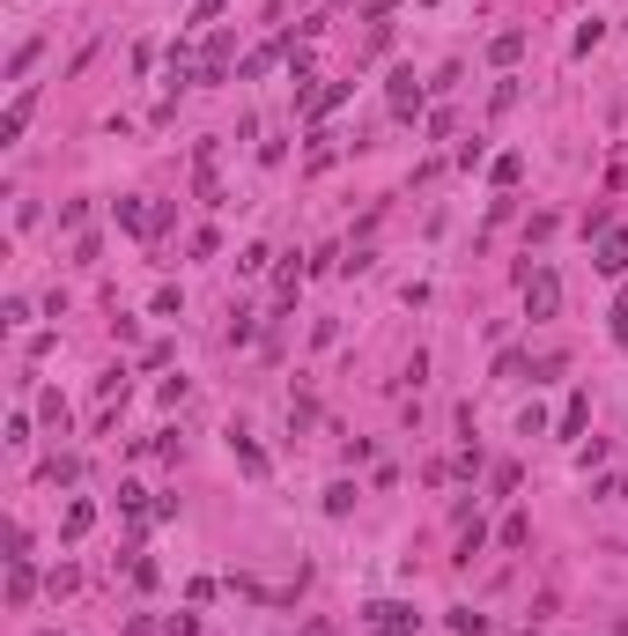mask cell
<instances>
[{
	"label": "cell",
	"instance_id": "6da1fadb",
	"mask_svg": "<svg viewBox=\"0 0 628 636\" xmlns=\"http://www.w3.org/2000/svg\"><path fill=\"white\" fill-rule=\"evenodd\" d=\"M525 311H532V318H555V311H562L555 267H525Z\"/></svg>",
	"mask_w": 628,
	"mask_h": 636
},
{
	"label": "cell",
	"instance_id": "7a4b0ae2",
	"mask_svg": "<svg viewBox=\"0 0 628 636\" xmlns=\"http://www.w3.org/2000/svg\"><path fill=\"white\" fill-rule=\"evenodd\" d=\"M370 629H377V636H407V629H414V607H407V600H377V607H370Z\"/></svg>",
	"mask_w": 628,
	"mask_h": 636
},
{
	"label": "cell",
	"instance_id": "3957f363",
	"mask_svg": "<svg viewBox=\"0 0 628 636\" xmlns=\"http://www.w3.org/2000/svg\"><path fill=\"white\" fill-rule=\"evenodd\" d=\"M193 185H200L207 208H222V185H215V141H200V148H193Z\"/></svg>",
	"mask_w": 628,
	"mask_h": 636
},
{
	"label": "cell",
	"instance_id": "277c9868",
	"mask_svg": "<svg viewBox=\"0 0 628 636\" xmlns=\"http://www.w3.org/2000/svg\"><path fill=\"white\" fill-rule=\"evenodd\" d=\"M37 600V570H30V555H8V607H30Z\"/></svg>",
	"mask_w": 628,
	"mask_h": 636
},
{
	"label": "cell",
	"instance_id": "5b68a950",
	"mask_svg": "<svg viewBox=\"0 0 628 636\" xmlns=\"http://www.w3.org/2000/svg\"><path fill=\"white\" fill-rule=\"evenodd\" d=\"M385 97H392V119H414V111H422V82H414V74H407V67H399V74H392V89H385Z\"/></svg>",
	"mask_w": 628,
	"mask_h": 636
},
{
	"label": "cell",
	"instance_id": "8992f818",
	"mask_svg": "<svg viewBox=\"0 0 628 636\" xmlns=\"http://www.w3.org/2000/svg\"><path fill=\"white\" fill-rule=\"evenodd\" d=\"M30 111H37V89H23V97L8 104V119H0V141H23V126H30Z\"/></svg>",
	"mask_w": 628,
	"mask_h": 636
},
{
	"label": "cell",
	"instance_id": "52a82bcc",
	"mask_svg": "<svg viewBox=\"0 0 628 636\" xmlns=\"http://www.w3.org/2000/svg\"><path fill=\"white\" fill-rule=\"evenodd\" d=\"M599 274H628V230H606V245H599Z\"/></svg>",
	"mask_w": 628,
	"mask_h": 636
},
{
	"label": "cell",
	"instance_id": "ba28073f",
	"mask_svg": "<svg viewBox=\"0 0 628 636\" xmlns=\"http://www.w3.org/2000/svg\"><path fill=\"white\" fill-rule=\"evenodd\" d=\"M89 526H97V503H67V518H60V540H82Z\"/></svg>",
	"mask_w": 628,
	"mask_h": 636
},
{
	"label": "cell",
	"instance_id": "9c48e42d",
	"mask_svg": "<svg viewBox=\"0 0 628 636\" xmlns=\"http://www.w3.org/2000/svg\"><path fill=\"white\" fill-rule=\"evenodd\" d=\"M37 52H45V37H23V45L8 52V82H23V74L37 67Z\"/></svg>",
	"mask_w": 628,
	"mask_h": 636
},
{
	"label": "cell",
	"instance_id": "30bf717a",
	"mask_svg": "<svg viewBox=\"0 0 628 636\" xmlns=\"http://www.w3.org/2000/svg\"><path fill=\"white\" fill-rule=\"evenodd\" d=\"M230 452H237V466H244V474H252V481H266V452H259L252 437H230Z\"/></svg>",
	"mask_w": 628,
	"mask_h": 636
},
{
	"label": "cell",
	"instance_id": "8fae6325",
	"mask_svg": "<svg viewBox=\"0 0 628 636\" xmlns=\"http://www.w3.org/2000/svg\"><path fill=\"white\" fill-rule=\"evenodd\" d=\"M444 622H451V636H488V614H473V607H451Z\"/></svg>",
	"mask_w": 628,
	"mask_h": 636
},
{
	"label": "cell",
	"instance_id": "7c38bea8",
	"mask_svg": "<svg viewBox=\"0 0 628 636\" xmlns=\"http://www.w3.org/2000/svg\"><path fill=\"white\" fill-rule=\"evenodd\" d=\"M584 422H592V400H584V392H577V400L562 407V437H584Z\"/></svg>",
	"mask_w": 628,
	"mask_h": 636
},
{
	"label": "cell",
	"instance_id": "4fadbf2b",
	"mask_svg": "<svg viewBox=\"0 0 628 636\" xmlns=\"http://www.w3.org/2000/svg\"><path fill=\"white\" fill-rule=\"evenodd\" d=\"M518 52H525V30H503L496 45H488V60H496V67H510V60H518Z\"/></svg>",
	"mask_w": 628,
	"mask_h": 636
},
{
	"label": "cell",
	"instance_id": "5bb4252c",
	"mask_svg": "<svg viewBox=\"0 0 628 636\" xmlns=\"http://www.w3.org/2000/svg\"><path fill=\"white\" fill-rule=\"evenodd\" d=\"M326 511H333V518L355 511V481H333V489H326Z\"/></svg>",
	"mask_w": 628,
	"mask_h": 636
},
{
	"label": "cell",
	"instance_id": "9a60e30c",
	"mask_svg": "<svg viewBox=\"0 0 628 636\" xmlns=\"http://www.w3.org/2000/svg\"><path fill=\"white\" fill-rule=\"evenodd\" d=\"M488 178H496V185H518L525 178V156H496V171H488Z\"/></svg>",
	"mask_w": 628,
	"mask_h": 636
},
{
	"label": "cell",
	"instance_id": "2e32d148",
	"mask_svg": "<svg viewBox=\"0 0 628 636\" xmlns=\"http://www.w3.org/2000/svg\"><path fill=\"white\" fill-rule=\"evenodd\" d=\"M37 415H45L52 429H67V400H60V392H45V400H37Z\"/></svg>",
	"mask_w": 628,
	"mask_h": 636
},
{
	"label": "cell",
	"instance_id": "e0dca14e",
	"mask_svg": "<svg viewBox=\"0 0 628 636\" xmlns=\"http://www.w3.org/2000/svg\"><path fill=\"white\" fill-rule=\"evenodd\" d=\"M481 548H488V533H481V526H466V533H459V563H473Z\"/></svg>",
	"mask_w": 628,
	"mask_h": 636
},
{
	"label": "cell",
	"instance_id": "ac0fdd59",
	"mask_svg": "<svg viewBox=\"0 0 628 636\" xmlns=\"http://www.w3.org/2000/svg\"><path fill=\"white\" fill-rule=\"evenodd\" d=\"M163 636H200V614H170V622H163Z\"/></svg>",
	"mask_w": 628,
	"mask_h": 636
},
{
	"label": "cell",
	"instance_id": "d6986e66",
	"mask_svg": "<svg viewBox=\"0 0 628 636\" xmlns=\"http://www.w3.org/2000/svg\"><path fill=\"white\" fill-rule=\"evenodd\" d=\"M614 341H621V348H628V289H621V296H614Z\"/></svg>",
	"mask_w": 628,
	"mask_h": 636
},
{
	"label": "cell",
	"instance_id": "ffe728a7",
	"mask_svg": "<svg viewBox=\"0 0 628 636\" xmlns=\"http://www.w3.org/2000/svg\"><path fill=\"white\" fill-rule=\"evenodd\" d=\"M126 636H163L156 622H126Z\"/></svg>",
	"mask_w": 628,
	"mask_h": 636
},
{
	"label": "cell",
	"instance_id": "44dd1931",
	"mask_svg": "<svg viewBox=\"0 0 628 636\" xmlns=\"http://www.w3.org/2000/svg\"><path fill=\"white\" fill-rule=\"evenodd\" d=\"M37 636H60V629H37Z\"/></svg>",
	"mask_w": 628,
	"mask_h": 636
}]
</instances>
